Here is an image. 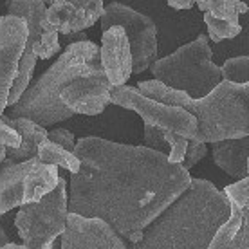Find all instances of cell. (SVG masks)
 Here are the masks:
<instances>
[{"label":"cell","mask_w":249,"mask_h":249,"mask_svg":"<svg viewBox=\"0 0 249 249\" xmlns=\"http://www.w3.org/2000/svg\"><path fill=\"white\" fill-rule=\"evenodd\" d=\"M204 15V24L208 27V36L212 42L218 44L222 40H230L235 38L242 33V25L240 22H228V20H220L213 17L212 13H202Z\"/></svg>","instance_id":"obj_22"},{"label":"cell","mask_w":249,"mask_h":249,"mask_svg":"<svg viewBox=\"0 0 249 249\" xmlns=\"http://www.w3.org/2000/svg\"><path fill=\"white\" fill-rule=\"evenodd\" d=\"M0 242H2V246H6V244H9V240H7V235L6 231L2 230V233H0Z\"/></svg>","instance_id":"obj_34"},{"label":"cell","mask_w":249,"mask_h":249,"mask_svg":"<svg viewBox=\"0 0 249 249\" xmlns=\"http://www.w3.org/2000/svg\"><path fill=\"white\" fill-rule=\"evenodd\" d=\"M62 175L58 166L45 164L38 157L22 162H2L0 174V213L6 215L17 206L40 202L54 192Z\"/></svg>","instance_id":"obj_7"},{"label":"cell","mask_w":249,"mask_h":249,"mask_svg":"<svg viewBox=\"0 0 249 249\" xmlns=\"http://www.w3.org/2000/svg\"><path fill=\"white\" fill-rule=\"evenodd\" d=\"M49 139L53 141V143L60 144V146H63V148L71 150V152H74L76 150V144H78V141L74 139V134L72 132L65 130V128H54V130L49 132Z\"/></svg>","instance_id":"obj_31"},{"label":"cell","mask_w":249,"mask_h":249,"mask_svg":"<svg viewBox=\"0 0 249 249\" xmlns=\"http://www.w3.org/2000/svg\"><path fill=\"white\" fill-rule=\"evenodd\" d=\"M222 192L226 193V197L230 199L231 206L238 208L240 212L248 210L249 208V175L246 179L233 182L230 186H226Z\"/></svg>","instance_id":"obj_26"},{"label":"cell","mask_w":249,"mask_h":249,"mask_svg":"<svg viewBox=\"0 0 249 249\" xmlns=\"http://www.w3.org/2000/svg\"><path fill=\"white\" fill-rule=\"evenodd\" d=\"M222 78L233 83H249V54L226 60L222 65Z\"/></svg>","instance_id":"obj_25"},{"label":"cell","mask_w":249,"mask_h":249,"mask_svg":"<svg viewBox=\"0 0 249 249\" xmlns=\"http://www.w3.org/2000/svg\"><path fill=\"white\" fill-rule=\"evenodd\" d=\"M29 40L27 22L20 17L4 15L0 18V112L7 108L9 92Z\"/></svg>","instance_id":"obj_10"},{"label":"cell","mask_w":249,"mask_h":249,"mask_svg":"<svg viewBox=\"0 0 249 249\" xmlns=\"http://www.w3.org/2000/svg\"><path fill=\"white\" fill-rule=\"evenodd\" d=\"M137 89H139L146 98L156 100V101H159V103H164V105L182 107V108H184V105L192 100L186 92L168 87L166 83H162V81H159V80L139 81V83H137Z\"/></svg>","instance_id":"obj_20"},{"label":"cell","mask_w":249,"mask_h":249,"mask_svg":"<svg viewBox=\"0 0 249 249\" xmlns=\"http://www.w3.org/2000/svg\"><path fill=\"white\" fill-rule=\"evenodd\" d=\"M38 159L45 164H54L58 168H65L67 172H71V175L78 174L81 170V161L80 157L76 156L74 152L63 148L60 144L53 143L51 139L44 141L40 144L38 150Z\"/></svg>","instance_id":"obj_18"},{"label":"cell","mask_w":249,"mask_h":249,"mask_svg":"<svg viewBox=\"0 0 249 249\" xmlns=\"http://www.w3.org/2000/svg\"><path fill=\"white\" fill-rule=\"evenodd\" d=\"M112 87L107 74L78 78L62 90V101L74 114L98 116L112 103Z\"/></svg>","instance_id":"obj_12"},{"label":"cell","mask_w":249,"mask_h":249,"mask_svg":"<svg viewBox=\"0 0 249 249\" xmlns=\"http://www.w3.org/2000/svg\"><path fill=\"white\" fill-rule=\"evenodd\" d=\"M166 141L170 144V154H168L170 162L182 164L184 159H186L188 146H190L192 139H188V137L181 136V134H175V132H166Z\"/></svg>","instance_id":"obj_27"},{"label":"cell","mask_w":249,"mask_h":249,"mask_svg":"<svg viewBox=\"0 0 249 249\" xmlns=\"http://www.w3.org/2000/svg\"><path fill=\"white\" fill-rule=\"evenodd\" d=\"M110 96H112L114 105L134 110L141 116L144 124H152L161 130L181 134L188 139L197 137L199 121L192 112H188L182 107L164 105L156 100H150L137 87H128V85L112 87Z\"/></svg>","instance_id":"obj_8"},{"label":"cell","mask_w":249,"mask_h":249,"mask_svg":"<svg viewBox=\"0 0 249 249\" xmlns=\"http://www.w3.org/2000/svg\"><path fill=\"white\" fill-rule=\"evenodd\" d=\"M0 134H2V144L7 150L18 148L20 144H22V134L15 126H11L7 121H2V124H0Z\"/></svg>","instance_id":"obj_29"},{"label":"cell","mask_w":249,"mask_h":249,"mask_svg":"<svg viewBox=\"0 0 249 249\" xmlns=\"http://www.w3.org/2000/svg\"><path fill=\"white\" fill-rule=\"evenodd\" d=\"M2 121L15 126L22 134V144L18 148L7 150V159L11 162H22L33 157H38L40 144L49 139V132L45 130V126L38 124L29 118H11L9 114H2Z\"/></svg>","instance_id":"obj_16"},{"label":"cell","mask_w":249,"mask_h":249,"mask_svg":"<svg viewBox=\"0 0 249 249\" xmlns=\"http://www.w3.org/2000/svg\"><path fill=\"white\" fill-rule=\"evenodd\" d=\"M45 2H47V6H51V4H53V2H54V0H45Z\"/></svg>","instance_id":"obj_36"},{"label":"cell","mask_w":249,"mask_h":249,"mask_svg":"<svg viewBox=\"0 0 249 249\" xmlns=\"http://www.w3.org/2000/svg\"><path fill=\"white\" fill-rule=\"evenodd\" d=\"M208 38L210 36L202 33L175 53L159 58L150 67L154 80L186 92L192 100H202L212 94L224 78L222 67L215 65L212 60V47Z\"/></svg>","instance_id":"obj_5"},{"label":"cell","mask_w":249,"mask_h":249,"mask_svg":"<svg viewBox=\"0 0 249 249\" xmlns=\"http://www.w3.org/2000/svg\"><path fill=\"white\" fill-rule=\"evenodd\" d=\"M248 11L242 0H206V13L228 22H238V17Z\"/></svg>","instance_id":"obj_23"},{"label":"cell","mask_w":249,"mask_h":249,"mask_svg":"<svg viewBox=\"0 0 249 249\" xmlns=\"http://www.w3.org/2000/svg\"><path fill=\"white\" fill-rule=\"evenodd\" d=\"M51 249H62V242L58 244V242H54V246H53V248Z\"/></svg>","instance_id":"obj_35"},{"label":"cell","mask_w":249,"mask_h":249,"mask_svg":"<svg viewBox=\"0 0 249 249\" xmlns=\"http://www.w3.org/2000/svg\"><path fill=\"white\" fill-rule=\"evenodd\" d=\"M114 25L123 27L132 47L134 56V74H141L159 60L157 58V27L154 20L143 13L124 6L121 2H112L105 6L101 17V29L107 31Z\"/></svg>","instance_id":"obj_9"},{"label":"cell","mask_w":249,"mask_h":249,"mask_svg":"<svg viewBox=\"0 0 249 249\" xmlns=\"http://www.w3.org/2000/svg\"><path fill=\"white\" fill-rule=\"evenodd\" d=\"M184 108L199 121L197 137L192 141L217 143L249 137V83L224 80L212 94L190 100Z\"/></svg>","instance_id":"obj_4"},{"label":"cell","mask_w":249,"mask_h":249,"mask_svg":"<svg viewBox=\"0 0 249 249\" xmlns=\"http://www.w3.org/2000/svg\"><path fill=\"white\" fill-rule=\"evenodd\" d=\"M74 154L81 170L71 177L69 210L103 218L126 240L146 230L193 181L190 170L148 146L89 136L78 139Z\"/></svg>","instance_id":"obj_1"},{"label":"cell","mask_w":249,"mask_h":249,"mask_svg":"<svg viewBox=\"0 0 249 249\" xmlns=\"http://www.w3.org/2000/svg\"><path fill=\"white\" fill-rule=\"evenodd\" d=\"M0 249H29L25 244H13V242H9V244H6V246H2Z\"/></svg>","instance_id":"obj_33"},{"label":"cell","mask_w":249,"mask_h":249,"mask_svg":"<svg viewBox=\"0 0 249 249\" xmlns=\"http://www.w3.org/2000/svg\"><path fill=\"white\" fill-rule=\"evenodd\" d=\"M231 215L224 192L206 179L193 177L192 186L144 230L132 249H210L220 226Z\"/></svg>","instance_id":"obj_2"},{"label":"cell","mask_w":249,"mask_h":249,"mask_svg":"<svg viewBox=\"0 0 249 249\" xmlns=\"http://www.w3.org/2000/svg\"><path fill=\"white\" fill-rule=\"evenodd\" d=\"M62 249H128L124 240L103 218L69 213Z\"/></svg>","instance_id":"obj_11"},{"label":"cell","mask_w":249,"mask_h":249,"mask_svg":"<svg viewBox=\"0 0 249 249\" xmlns=\"http://www.w3.org/2000/svg\"><path fill=\"white\" fill-rule=\"evenodd\" d=\"M36 60H38V56H36V53H35V49H33V45L27 44L24 56H22V62H20V65H18L17 78H15V81H13V85H11L7 108L13 105H17V103L22 100V96L25 94V90L29 89L33 72H35V67H36Z\"/></svg>","instance_id":"obj_19"},{"label":"cell","mask_w":249,"mask_h":249,"mask_svg":"<svg viewBox=\"0 0 249 249\" xmlns=\"http://www.w3.org/2000/svg\"><path fill=\"white\" fill-rule=\"evenodd\" d=\"M69 213L67 181L62 177L56 190L45 195L40 202L20 206L15 217V228L29 249H51L67 230Z\"/></svg>","instance_id":"obj_6"},{"label":"cell","mask_w":249,"mask_h":249,"mask_svg":"<svg viewBox=\"0 0 249 249\" xmlns=\"http://www.w3.org/2000/svg\"><path fill=\"white\" fill-rule=\"evenodd\" d=\"M242 222H244V213L240 212L238 208L231 206L230 218L217 230L210 249H230L233 240H235V237L238 235L240 228H242Z\"/></svg>","instance_id":"obj_21"},{"label":"cell","mask_w":249,"mask_h":249,"mask_svg":"<svg viewBox=\"0 0 249 249\" xmlns=\"http://www.w3.org/2000/svg\"><path fill=\"white\" fill-rule=\"evenodd\" d=\"M47 9H49V6L45 0H9L7 2V15L20 17L27 22V27H29L27 44L33 47L40 42V38L44 35Z\"/></svg>","instance_id":"obj_17"},{"label":"cell","mask_w":249,"mask_h":249,"mask_svg":"<svg viewBox=\"0 0 249 249\" xmlns=\"http://www.w3.org/2000/svg\"><path fill=\"white\" fill-rule=\"evenodd\" d=\"M105 74L101 47L90 40L69 44L60 58L36 81H33L17 105L9 107L11 118H29L42 126L72 118L74 112L62 101V90L78 78Z\"/></svg>","instance_id":"obj_3"},{"label":"cell","mask_w":249,"mask_h":249,"mask_svg":"<svg viewBox=\"0 0 249 249\" xmlns=\"http://www.w3.org/2000/svg\"><path fill=\"white\" fill-rule=\"evenodd\" d=\"M101 65L114 87L124 85L134 74V56L123 27L114 25L101 35Z\"/></svg>","instance_id":"obj_14"},{"label":"cell","mask_w":249,"mask_h":249,"mask_svg":"<svg viewBox=\"0 0 249 249\" xmlns=\"http://www.w3.org/2000/svg\"><path fill=\"white\" fill-rule=\"evenodd\" d=\"M206 152H208L206 143H200V141H190L186 159H184V162H182V166H184L186 170L193 168L202 157H206Z\"/></svg>","instance_id":"obj_30"},{"label":"cell","mask_w":249,"mask_h":249,"mask_svg":"<svg viewBox=\"0 0 249 249\" xmlns=\"http://www.w3.org/2000/svg\"><path fill=\"white\" fill-rule=\"evenodd\" d=\"M144 146L157 152L170 154V144L166 141V130H161L152 124H144Z\"/></svg>","instance_id":"obj_28"},{"label":"cell","mask_w":249,"mask_h":249,"mask_svg":"<svg viewBox=\"0 0 249 249\" xmlns=\"http://www.w3.org/2000/svg\"><path fill=\"white\" fill-rule=\"evenodd\" d=\"M166 2L174 9H190L195 4V0H166Z\"/></svg>","instance_id":"obj_32"},{"label":"cell","mask_w":249,"mask_h":249,"mask_svg":"<svg viewBox=\"0 0 249 249\" xmlns=\"http://www.w3.org/2000/svg\"><path fill=\"white\" fill-rule=\"evenodd\" d=\"M213 162L226 174L235 179H246L249 175V137L242 139H226L212 143Z\"/></svg>","instance_id":"obj_15"},{"label":"cell","mask_w":249,"mask_h":249,"mask_svg":"<svg viewBox=\"0 0 249 249\" xmlns=\"http://www.w3.org/2000/svg\"><path fill=\"white\" fill-rule=\"evenodd\" d=\"M103 11V0H54L47 9V20L60 35H74L92 27Z\"/></svg>","instance_id":"obj_13"},{"label":"cell","mask_w":249,"mask_h":249,"mask_svg":"<svg viewBox=\"0 0 249 249\" xmlns=\"http://www.w3.org/2000/svg\"><path fill=\"white\" fill-rule=\"evenodd\" d=\"M248 170H249V161H248Z\"/></svg>","instance_id":"obj_37"},{"label":"cell","mask_w":249,"mask_h":249,"mask_svg":"<svg viewBox=\"0 0 249 249\" xmlns=\"http://www.w3.org/2000/svg\"><path fill=\"white\" fill-rule=\"evenodd\" d=\"M33 49H35V53H36V56L40 60H49V58L56 56L60 53V33H58L54 25L49 24V20H45L44 35H42L40 42Z\"/></svg>","instance_id":"obj_24"}]
</instances>
